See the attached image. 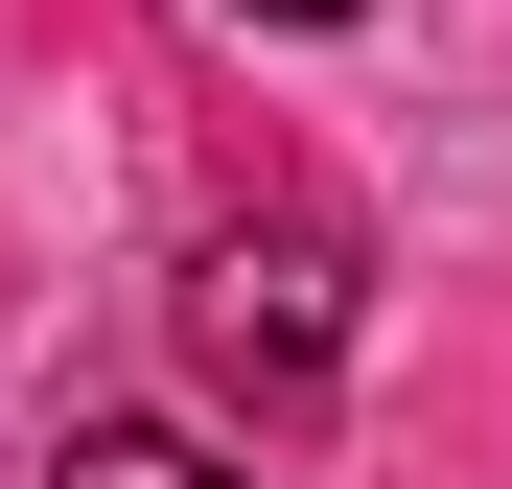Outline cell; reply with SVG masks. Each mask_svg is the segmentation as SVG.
Wrapping results in <instances>:
<instances>
[{
  "mask_svg": "<svg viewBox=\"0 0 512 489\" xmlns=\"http://www.w3.org/2000/svg\"><path fill=\"white\" fill-rule=\"evenodd\" d=\"M233 24H350V0H233Z\"/></svg>",
  "mask_w": 512,
  "mask_h": 489,
  "instance_id": "obj_3",
  "label": "cell"
},
{
  "mask_svg": "<svg viewBox=\"0 0 512 489\" xmlns=\"http://www.w3.org/2000/svg\"><path fill=\"white\" fill-rule=\"evenodd\" d=\"M47 489H233V466H210V443H163V420H70Z\"/></svg>",
  "mask_w": 512,
  "mask_h": 489,
  "instance_id": "obj_2",
  "label": "cell"
},
{
  "mask_svg": "<svg viewBox=\"0 0 512 489\" xmlns=\"http://www.w3.org/2000/svg\"><path fill=\"white\" fill-rule=\"evenodd\" d=\"M187 373L233 420H326V396H350V233H303V210L210 233L187 257Z\"/></svg>",
  "mask_w": 512,
  "mask_h": 489,
  "instance_id": "obj_1",
  "label": "cell"
}]
</instances>
